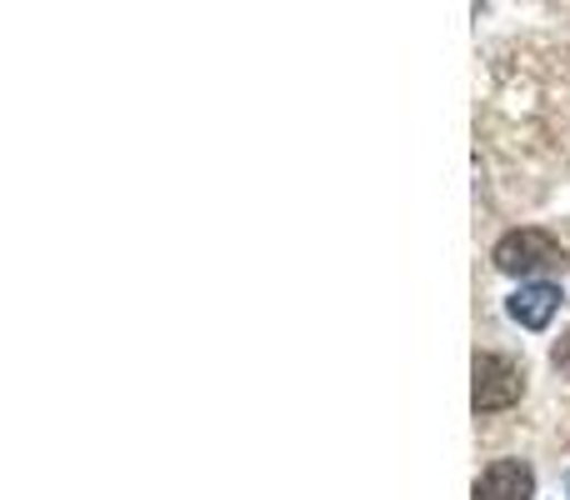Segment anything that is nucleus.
Returning <instances> with one entry per match:
<instances>
[{
  "label": "nucleus",
  "instance_id": "5",
  "mask_svg": "<svg viewBox=\"0 0 570 500\" xmlns=\"http://www.w3.org/2000/svg\"><path fill=\"white\" fill-rule=\"evenodd\" d=\"M551 361H556V371H561V375H570V331L561 335V341H556V355H551Z\"/></svg>",
  "mask_w": 570,
  "mask_h": 500
},
{
  "label": "nucleus",
  "instance_id": "2",
  "mask_svg": "<svg viewBox=\"0 0 570 500\" xmlns=\"http://www.w3.org/2000/svg\"><path fill=\"white\" fill-rule=\"evenodd\" d=\"M525 391V375L515 361H505V355H475V411L491 415V411H505V405H515Z\"/></svg>",
  "mask_w": 570,
  "mask_h": 500
},
{
  "label": "nucleus",
  "instance_id": "1",
  "mask_svg": "<svg viewBox=\"0 0 570 500\" xmlns=\"http://www.w3.org/2000/svg\"><path fill=\"white\" fill-rule=\"evenodd\" d=\"M491 261H495V271H505V275H535V271H561L566 251H561V241L556 236L525 226V231L501 236V246H495Z\"/></svg>",
  "mask_w": 570,
  "mask_h": 500
},
{
  "label": "nucleus",
  "instance_id": "3",
  "mask_svg": "<svg viewBox=\"0 0 570 500\" xmlns=\"http://www.w3.org/2000/svg\"><path fill=\"white\" fill-rule=\"evenodd\" d=\"M535 476L525 461H491L475 481V500H531Z\"/></svg>",
  "mask_w": 570,
  "mask_h": 500
},
{
  "label": "nucleus",
  "instance_id": "4",
  "mask_svg": "<svg viewBox=\"0 0 570 500\" xmlns=\"http://www.w3.org/2000/svg\"><path fill=\"white\" fill-rule=\"evenodd\" d=\"M556 311H561V285H551V281H531L511 295V315L525 331H546Z\"/></svg>",
  "mask_w": 570,
  "mask_h": 500
}]
</instances>
